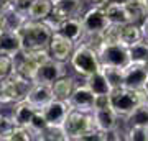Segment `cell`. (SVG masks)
Listing matches in <instances>:
<instances>
[{
	"mask_svg": "<svg viewBox=\"0 0 148 141\" xmlns=\"http://www.w3.org/2000/svg\"><path fill=\"white\" fill-rule=\"evenodd\" d=\"M145 35H143V26L140 23H125V25H120V43L127 44V46H132L137 41L143 40Z\"/></svg>",
	"mask_w": 148,
	"mask_h": 141,
	"instance_id": "obj_24",
	"label": "cell"
},
{
	"mask_svg": "<svg viewBox=\"0 0 148 141\" xmlns=\"http://www.w3.org/2000/svg\"><path fill=\"white\" fill-rule=\"evenodd\" d=\"M35 113H36V108H35L28 100H20V102H16V104L12 105L10 116L13 118L15 125L30 126L32 125L33 116H35Z\"/></svg>",
	"mask_w": 148,
	"mask_h": 141,
	"instance_id": "obj_18",
	"label": "cell"
},
{
	"mask_svg": "<svg viewBox=\"0 0 148 141\" xmlns=\"http://www.w3.org/2000/svg\"><path fill=\"white\" fill-rule=\"evenodd\" d=\"M48 126L49 125H48L45 115L41 113V110H36V113H35V116H33V120H32V125H30V130L33 131V138L40 141L41 140V135L46 131Z\"/></svg>",
	"mask_w": 148,
	"mask_h": 141,
	"instance_id": "obj_28",
	"label": "cell"
},
{
	"mask_svg": "<svg viewBox=\"0 0 148 141\" xmlns=\"http://www.w3.org/2000/svg\"><path fill=\"white\" fill-rule=\"evenodd\" d=\"M130 51V59L132 63H138V64H145L148 61V40H140L135 44L128 46Z\"/></svg>",
	"mask_w": 148,
	"mask_h": 141,
	"instance_id": "obj_27",
	"label": "cell"
},
{
	"mask_svg": "<svg viewBox=\"0 0 148 141\" xmlns=\"http://www.w3.org/2000/svg\"><path fill=\"white\" fill-rule=\"evenodd\" d=\"M92 128H95L92 113H86V112L74 108H71L63 123V130L68 136V141H79L81 136Z\"/></svg>",
	"mask_w": 148,
	"mask_h": 141,
	"instance_id": "obj_5",
	"label": "cell"
},
{
	"mask_svg": "<svg viewBox=\"0 0 148 141\" xmlns=\"http://www.w3.org/2000/svg\"><path fill=\"white\" fill-rule=\"evenodd\" d=\"M68 66L69 63H61V61H56V59H49L48 63L41 64L38 67L36 76H35V82H41V84L56 82L59 77L68 74Z\"/></svg>",
	"mask_w": 148,
	"mask_h": 141,
	"instance_id": "obj_10",
	"label": "cell"
},
{
	"mask_svg": "<svg viewBox=\"0 0 148 141\" xmlns=\"http://www.w3.org/2000/svg\"><path fill=\"white\" fill-rule=\"evenodd\" d=\"M87 85H89V89L94 92V95H110L112 94V85L109 82V79H107L106 72H104V69H99V71H95L94 74H90L87 77L82 79Z\"/></svg>",
	"mask_w": 148,
	"mask_h": 141,
	"instance_id": "obj_20",
	"label": "cell"
},
{
	"mask_svg": "<svg viewBox=\"0 0 148 141\" xmlns=\"http://www.w3.org/2000/svg\"><path fill=\"white\" fill-rule=\"evenodd\" d=\"M107 107H112L110 95H97V97H95L94 108H107Z\"/></svg>",
	"mask_w": 148,
	"mask_h": 141,
	"instance_id": "obj_36",
	"label": "cell"
},
{
	"mask_svg": "<svg viewBox=\"0 0 148 141\" xmlns=\"http://www.w3.org/2000/svg\"><path fill=\"white\" fill-rule=\"evenodd\" d=\"M32 2L33 0H10V5L15 8V10L21 12V13H25L27 15L28 10H30V7H32Z\"/></svg>",
	"mask_w": 148,
	"mask_h": 141,
	"instance_id": "obj_35",
	"label": "cell"
},
{
	"mask_svg": "<svg viewBox=\"0 0 148 141\" xmlns=\"http://www.w3.org/2000/svg\"><path fill=\"white\" fill-rule=\"evenodd\" d=\"M128 0H110L109 3H127Z\"/></svg>",
	"mask_w": 148,
	"mask_h": 141,
	"instance_id": "obj_40",
	"label": "cell"
},
{
	"mask_svg": "<svg viewBox=\"0 0 148 141\" xmlns=\"http://www.w3.org/2000/svg\"><path fill=\"white\" fill-rule=\"evenodd\" d=\"M90 7H106L110 0H87Z\"/></svg>",
	"mask_w": 148,
	"mask_h": 141,
	"instance_id": "obj_37",
	"label": "cell"
},
{
	"mask_svg": "<svg viewBox=\"0 0 148 141\" xmlns=\"http://www.w3.org/2000/svg\"><path fill=\"white\" fill-rule=\"evenodd\" d=\"M53 99H54V95H53V87H51V84L35 82L32 85V89H30V92H28L25 100H28L36 110H41Z\"/></svg>",
	"mask_w": 148,
	"mask_h": 141,
	"instance_id": "obj_15",
	"label": "cell"
},
{
	"mask_svg": "<svg viewBox=\"0 0 148 141\" xmlns=\"http://www.w3.org/2000/svg\"><path fill=\"white\" fill-rule=\"evenodd\" d=\"M33 84H35L33 80L25 79L18 76L16 72H13L12 77L5 79L3 89L0 92V107L13 105L16 102H20V100H25Z\"/></svg>",
	"mask_w": 148,
	"mask_h": 141,
	"instance_id": "obj_4",
	"label": "cell"
},
{
	"mask_svg": "<svg viewBox=\"0 0 148 141\" xmlns=\"http://www.w3.org/2000/svg\"><path fill=\"white\" fill-rule=\"evenodd\" d=\"M33 131L30 130V126H20L15 125L13 131H12L10 141H33Z\"/></svg>",
	"mask_w": 148,
	"mask_h": 141,
	"instance_id": "obj_34",
	"label": "cell"
},
{
	"mask_svg": "<svg viewBox=\"0 0 148 141\" xmlns=\"http://www.w3.org/2000/svg\"><path fill=\"white\" fill-rule=\"evenodd\" d=\"M0 35H2V28H0Z\"/></svg>",
	"mask_w": 148,
	"mask_h": 141,
	"instance_id": "obj_46",
	"label": "cell"
},
{
	"mask_svg": "<svg viewBox=\"0 0 148 141\" xmlns=\"http://www.w3.org/2000/svg\"><path fill=\"white\" fill-rule=\"evenodd\" d=\"M15 128V121L10 115H0V141H10L12 131Z\"/></svg>",
	"mask_w": 148,
	"mask_h": 141,
	"instance_id": "obj_31",
	"label": "cell"
},
{
	"mask_svg": "<svg viewBox=\"0 0 148 141\" xmlns=\"http://www.w3.org/2000/svg\"><path fill=\"white\" fill-rule=\"evenodd\" d=\"M10 7V0H0V13H3Z\"/></svg>",
	"mask_w": 148,
	"mask_h": 141,
	"instance_id": "obj_38",
	"label": "cell"
},
{
	"mask_svg": "<svg viewBox=\"0 0 148 141\" xmlns=\"http://www.w3.org/2000/svg\"><path fill=\"white\" fill-rule=\"evenodd\" d=\"M125 140L128 141H148V126H127Z\"/></svg>",
	"mask_w": 148,
	"mask_h": 141,
	"instance_id": "obj_32",
	"label": "cell"
},
{
	"mask_svg": "<svg viewBox=\"0 0 148 141\" xmlns=\"http://www.w3.org/2000/svg\"><path fill=\"white\" fill-rule=\"evenodd\" d=\"M15 72V58L0 54V79H8Z\"/></svg>",
	"mask_w": 148,
	"mask_h": 141,
	"instance_id": "obj_30",
	"label": "cell"
},
{
	"mask_svg": "<svg viewBox=\"0 0 148 141\" xmlns=\"http://www.w3.org/2000/svg\"><path fill=\"white\" fill-rule=\"evenodd\" d=\"M51 2H53V3H56V2H59V0H51Z\"/></svg>",
	"mask_w": 148,
	"mask_h": 141,
	"instance_id": "obj_45",
	"label": "cell"
},
{
	"mask_svg": "<svg viewBox=\"0 0 148 141\" xmlns=\"http://www.w3.org/2000/svg\"><path fill=\"white\" fill-rule=\"evenodd\" d=\"M92 118H94V126L97 130L104 131V133L119 128V123H120V116L117 115V112L112 107H107V108H94Z\"/></svg>",
	"mask_w": 148,
	"mask_h": 141,
	"instance_id": "obj_14",
	"label": "cell"
},
{
	"mask_svg": "<svg viewBox=\"0 0 148 141\" xmlns=\"http://www.w3.org/2000/svg\"><path fill=\"white\" fill-rule=\"evenodd\" d=\"M102 66H114V67H125L132 63L128 46L123 43H102L97 49Z\"/></svg>",
	"mask_w": 148,
	"mask_h": 141,
	"instance_id": "obj_6",
	"label": "cell"
},
{
	"mask_svg": "<svg viewBox=\"0 0 148 141\" xmlns=\"http://www.w3.org/2000/svg\"><path fill=\"white\" fill-rule=\"evenodd\" d=\"M28 16L21 12L15 10L13 7H8L3 13H0V28L2 31H20L21 26L27 23Z\"/></svg>",
	"mask_w": 148,
	"mask_h": 141,
	"instance_id": "obj_17",
	"label": "cell"
},
{
	"mask_svg": "<svg viewBox=\"0 0 148 141\" xmlns=\"http://www.w3.org/2000/svg\"><path fill=\"white\" fill-rule=\"evenodd\" d=\"M104 72H106L109 82H110L112 89H119L123 87V67H114V66H102Z\"/></svg>",
	"mask_w": 148,
	"mask_h": 141,
	"instance_id": "obj_29",
	"label": "cell"
},
{
	"mask_svg": "<svg viewBox=\"0 0 148 141\" xmlns=\"http://www.w3.org/2000/svg\"><path fill=\"white\" fill-rule=\"evenodd\" d=\"M38 67H40V64L35 59L30 58L25 51H21L20 54L15 56V72L21 77L30 79V80L35 82V76H36Z\"/></svg>",
	"mask_w": 148,
	"mask_h": 141,
	"instance_id": "obj_21",
	"label": "cell"
},
{
	"mask_svg": "<svg viewBox=\"0 0 148 141\" xmlns=\"http://www.w3.org/2000/svg\"><path fill=\"white\" fill-rule=\"evenodd\" d=\"M147 80H148V71L145 69V64L130 63L128 66L123 67V87L143 90Z\"/></svg>",
	"mask_w": 148,
	"mask_h": 141,
	"instance_id": "obj_13",
	"label": "cell"
},
{
	"mask_svg": "<svg viewBox=\"0 0 148 141\" xmlns=\"http://www.w3.org/2000/svg\"><path fill=\"white\" fill-rule=\"evenodd\" d=\"M53 8H54V3L51 0H33L27 16L30 20L45 21L48 16L53 13Z\"/></svg>",
	"mask_w": 148,
	"mask_h": 141,
	"instance_id": "obj_25",
	"label": "cell"
},
{
	"mask_svg": "<svg viewBox=\"0 0 148 141\" xmlns=\"http://www.w3.org/2000/svg\"><path fill=\"white\" fill-rule=\"evenodd\" d=\"M81 20H82L86 35H101L110 25L104 7H90L89 10L82 13Z\"/></svg>",
	"mask_w": 148,
	"mask_h": 141,
	"instance_id": "obj_8",
	"label": "cell"
},
{
	"mask_svg": "<svg viewBox=\"0 0 148 141\" xmlns=\"http://www.w3.org/2000/svg\"><path fill=\"white\" fill-rule=\"evenodd\" d=\"M82 7H84V0H59L54 3L53 13L48 16L46 23L51 26V30L54 33L58 31L59 23L69 16H82L81 12H82Z\"/></svg>",
	"mask_w": 148,
	"mask_h": 141,
	"instance_id": "obj_7",
	"label": "cell"
},
{
	"mask_svg": "<svg viewBox=\"0 0 148 141\" xmlns=\"http://www.w3.org/2000/svg\"><path fill=\"white\" fill-rule=\"evenodd\" d=\"M18 33H20L21 43H23V51L45 49L49 46V41L54 35V31L46 21L30 20V18L21 26V30Z\"/></svg>",
	"mask_w": 148,
	"mask_h": 141,
	"instance_id": "obj_1",
	"label": "cell"
},
{
	"mask_svg": "<svg viewBox=\"0 0 148 141\" xmlns=\"http://www.w3.org/2000/svg\"><path fill=\"white\" fill-rule=\"evenodd\" d=\"M68 102L71 105V108L81 110V112H86V113H92L95 105V95L89 89V85L82 80V82L76 84V87H74Z\"/></svg>",
	"mask_w": 148,
	"mask_h": 141,
	"instance_id": "obj_9",
	"label": "cell"
},
{
	"mask_svg": "<svg viewBox=\"0 0 148 141\" xmlns=\"http://www.w3.org/2000/svg\"><path fill=\"white\" fill-rule=\"evenodd\" d=\"M49 54L51 58L56 59V61H61V63H69V59L73 56L74 49H76V43L73 40L66 38L61 33H54L51 41H49Z\"/></svg>",
	"mask_w": 148,
	"mask_h": 141,
	"instance_id": "obj_11",
	"label": "cell"
},
{
	"mask_svg": "<svg viewBox=\"0 0 148 141\" xmlns=\"http://www.w3.org/2000/svg\"><path fill=\"white\" fill-rule=\"evenodd\" d=\"M56 33H61L64 35L66 38L73 40L76 44L82 41L86 31H84V26H82V20L81 16H69L66 20H63L58 26V31Z\"/></svg>",
	"mask_w": 148,
	"mask_h": 141,
	"instance_id": "obj_16",
	"label": "cell"
},
{
	"mask_svg": "<svg viewBox=\"0 0 148 141\" xmlns=\"http://www.w3.org/2000/svg\"><path fill=\"white\" fill-rule=\"evenodd\" d=\"M69 67L73 69L77 77L84 79L90 74H94L95 71L102 69V64L94 48H90L86 43H77L73 56L69 59Z\"/></svg>",
	"mask_w": 148,
	"mask_h": 141,
	"instance_id": "obj_2",
	"label": "cell"
},
{
	"mask_svg": "<svg viewBox=\"0 0 148 141\" xmlns=\"http://www.w3.org/2000/svg\"><path fill=\"white\" fill-rule=\"evenodd\" d=\"M76 84H77L76 77L69 76V74H66V76H63V77H59L56 82L51 84V87H53V95H54V99H58V100H66V102H68L69 97H71V94H73L74 87H76Z\"/></svg>",
	"mask_w": 148,
	"mask_h": 141,
	"instance_id": "obj_23",
	"label": "cell"
},
{
	"mask_svg": "<svg viewBox=\"0 0 148 141\" xmlns=\"http://www.w3.org/2000/svg\"><path fill=\"white\" fill-rule=\"evenodd\" d=\"M145 69H147V71H148V61H147V63H145Z\"/></svg>",
	"mask_w": 148,
	"mask_h": 141,
	"instance_id": "obj_44",
	"label": "cell"
},
{
	"mask_svg": "<svg viewBox=\"0 0 148 141\" xmlns=\"http://www.w3.org/2000/svg\"><path fill=\"white\" fill-rule=\"evenodd\" d=\"M23 51V43L18 31H2L0 35V54L13 56Z\"/></svg>",
	"mask_w": 148,
	"mask_h": 141,
	"instance_id": "obj_19",
	"label": "cell"
},
{
	"mask_svg": "<svg viewBox=\"0 0 148 141\" xmlns=\"http://www.w3.org/2000/svg\"><path fill=\"white\" fill-rule=\"evenodd\" d=\"M143 35H145V40H148V18L143 21Z\"/></svg>",
	"mask_w": 148,
	"mask_h": 141,
	"instance_id": "obj_39",
	"label": "cell"
},
{
	"mask_svg": "<svg viewBox=\"0 0 148 141\" xmlns=\"http://www.w3.org/2000/svg\"><path fill=\"white\" fill-rule=\"evenodd\" d=\"M3 84H5V79H0V92L3 89Z\"/></svg>",
	"mask_w": 148,
	"mask_h": 141,
	"instance_id": "obj_42",
	"label": "cell"
},
{
	"mask_svg": "<svg viewBox=\"0 0 148 141\" xmlns=\"http://www.w3.org/2000/svg\"><path fill=\"white\" fill-rule=\"evenodd\" d=\"M143 92H145V95H147V99H148V80L145 84V87H143Z\"/></svg>",
	"mask_w": 148,
	"mask_h": 141,
	"instance_id": "obj_41",
	"label": "cell"
},
{
	"mask_svg": "<svg viewBox=\"0 0 148 141\" xmlns=\"http://www.w3.org/2000/svg\"><path fill=\"white\" fill-rule=\"evenodd\" d=\"M69 112H71L69 102L58 100V99H53L45 108H41V113L45 115L48 125H51V126H63Z\"/></svg>",
	"mask_w": 148,
	"mask_h": 141,
	"instance_id": "obj_12",
	"label": "cell"
},
{
	"mask_svg": "<svg viewBox=\"0 0 148 141\" xmlns=\"http://www.w3.org/2000/svg\"><path fill=\"white\" fill-rule=\"evenodd\" d=\"M104 8L112 25H125V23L133 21L127 3H107Z\"/></svg>",
	"mask_w": 148,
	"mask_h": 141,
	"instance_id": "obj_22",
	"label": "cell"
},
{
	"mask_svg": "<svg viewBox=\"0 0 148 141\" xmlns=\"http://www.w3.org/2000/svg\"><path fill=\"white\" fill-rule=\"evenodd\" d=\"M145 2V7H147V10H148V0H143Z\"/></svg>",
	"mask_w": 148,
	"mask_h": 141,
	"instance_id": "obj_43",
	"label": "cell"
},
{
	"mask_svg": "<svg viewBox=\"0 0 148 141\" xmlns=\"http://www.w3.org/2000/svg\"><path fill=\"white\" fill-rule=\"evenodd\" d=\"M110 100H112V108L115 110L117 115L123 120L128 113H132L142 102H145L148 99H147V95H145L143 90H135V89H128V87H119V89L112 90Z\"/></svg>",
	"mask_w": 148,
	"mask_h": 141,
	"instance_id": "obj_3",
	"label": "cell"
},
{
	"mask_svg": "<svg viewBox=\"0 0 148 141\" xmlns=\"http://www.w3.org/2000/svg\"><path fill=\"white\" fill-rule=\"evenodd\" d=\"M41 141H68L63 126H48L46 131L41 135Z\"/></svg>",
	"mask_w": 148,
	"mask_h": 141,
	"instance_id": "obj_33",
	"label": "cell"
},
{
	"mask_svg": "<svg viewBox=\"0 0 148 141\" xmlns=\"http://www.w3.org/2000/svg\"><path fill=\"white\" fill-rule=\"evenodd\" d=\"M125 126H148V100L142 102L132 113L123 118Z\"/></svg>",
	"mask_w": 148,
	"mask_h": 141,
	"instance_id": "obj_26",
	"label": "cell"
}]
</instances>
